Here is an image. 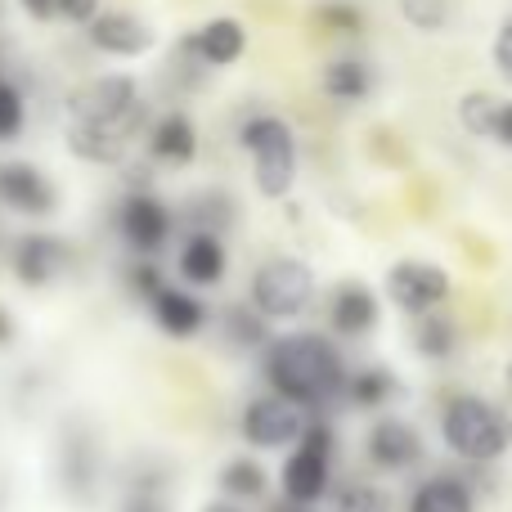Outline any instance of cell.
<instances>
[{"instance_id": "6da1fadb", "label": "cell", "mask_w": 512, "mask_h": 512, "mask_svg": "<svg viewBox=\"0 0 512 512\" xmlns=\"http://www.w3.org/2000/svg\"><path fill=\"white\" fill-rule=\"evenodd\" d=\"M265 382L274 396L301 409H324L346 391V364L337 346L319 333H292L265 351Z\"/></svg>"}, {"instance_id": "7a4b0ae2", "label": "cell", "mask_w": 512, "mask_h": 512, "mask_svg": "<svg viewBox=\"0 0 512 512\" xmlns=\"http://www.w3.org/2000/svg\"><path fill=\"white\" fill-rule=\"evenodd\" d=\"M441 432H445V445H450L459 459L495 463L499 454L512 445V418L499 405L481 400V396H459V400L445 405Z\"/></svg>"}, {"instance_id": "3957f363", "label": "cell", "mask_w": 512, "mask_h": 512, "mask_svg": "<svg viewBox=\"0 0 512 512\" xmlns=\"http://www.w3.org/2000/svg\"><path fill=\"white\" fill-rule=\"evenodd\" d=\"M239 144L252 153V180L261 198H288L297 185V135L283 117L256 113L243 122Z\"/></svg>"}, {"instance_id": "277c9868", "label": "cell", "mask_w": 512, "mask_h": 512, "mask_svg": "<svg viewBox=\"0 0 512 512\" xmlns=\"http://www.w3.org/2000/svg\"><path fill=\"white\" fill-rule=\"evenodd\" d=\"M315 297V274L297 256H274L252 274V306L265 319H297Z\"/></svg>"}, {"instance_id": "5b68a950", "label": "cell", "mask_w": 512, "mask_h": 512, "mask_svg": "<svg viewBox=\"0 0 512 512\" xmlns=\"http://www.w3.org/2000/svg\"><path fill=\"white\" fill-rule=\"evenodd\" d=\"M68 117L72 122H144V99L135 77L126 72H108V77H90L81 81L68 95Z\"/></svg>"}, {"instance_id": "8992f818", "label": "cell", "mask_w": 512, "mask_h": 512, "mask_svg": "<svg viewBox=\"0 0 512 512\" xmlns=\"http://www.w3.org/2000/svg\"><path fill=\"white\" fill-rule=\"evenodd\" d=\"M387 297L396 301L405 315H432V310L450 297V274L427 261H400V265H391V274H387Z\"/></svg>"}, {"instance_id": "52a82bcc", "label": "cell", "mask_w": 512, "mask_h": 512, "mask_svg": "<svg viewBox=\"0 0 512 512\" xmlns=\"http://www.w3.org/2000/svg\"><path fill=\"white\" fill-rule=\"evenodd\" d=\"M301 432H306V418H301V405L283 396H261L243 409V436L256 450H283V445H297Z\"/></svg>"}, {"instance_id": "ba28073f", "label": "cell", "mask_w": 512, "mask_h": 512, "mask_svg": "<svg viewBox=\"0 0 512 512\" xmlns=\"http://www.w3.org/2000/svg\"><path fill=\"white\" fill-rule=\"evenodd\" d=\"M86 41L95 45L99 54H113V59H140V54L153 50V27L144 18L126 14V9H99L86 23Z\"/></svg>"}, {"instance_id": "9c48e42d", "label": "cell", "mask_w": 512, "mask_h": 512, "mask_svg": "<svg viewBox=\"0 0 512 512\" xmlns=\"http://www.w3.org/2000/svg\"><path fill=\"white\" fill-rule=\"evenodd\" d=\"M0 203L18 216H50L59 207V194L32 162H0Z\"/></svg>"}, {"instance_id": "30bf717a", "label": "cell", "mask_w": 512, "mask_h": 512, "mask_svg": "<svg viewBox=\"0 0 512 512\" xmlns=\"http://www.w3.org/2000/svg\"><path fill=\"white\" fill-rule=\"evenodd\" d=\"M117 230H122V239L131 243L135 252H158L162 243L171 239L176 221H171V207L162 203V198L131 194L122 203V212H117Z\"/></svg>"}, {"instance_id": "8fae6325", "label": "cell", "mask_w": 512, "mask_h": 512, "mask_svg": "<svg viewBox=\"0 0 512 512\" xmlns=\"http://www.w3.org/2000/svg\"><path fill=\"white\" fill-rule=\"evenodd\" d=\"M144 122H68V149L77 153L81 162H95V167H113V162L126 158L131 140L140 135Z\"/></svg>"}, {"instance_id": "7c38bea8", "label": "cell", "mask_w": 512, "mask_h": 512, "mask_svg": "<svg viewBox=\"0 0 512 512\" xmlns=\"http://www.w3.org/2000/svg\"><path fill=\"white\" fill-rule=\"evenodd\" d=\"M68 265H72L68 243L54 239V234H23V239L14 243V274H18V283H27V288L54 283Z\"/></svg>"}, {"instance_id": "4fadbf2b", "label": "cell", "mask_w": 512, "mask_h": 512, "mask_svg": "<svg viewBox=\"0 0 512 512\" xmlns=\"http://www.w3.org/2000/svg\"><path fill=\"white\" fill-rule=\"evenodd\" d=\"M189 50L207 63V68H234L248 50V27L239 18H207L194 36H189Z\"/></svg>"}, {"instance_id": "5bb4252c", "label": "cell", "mask_w": 512, "mask_h": 512, "mask_svg": "<svg viewBox=\"0 0 512 512\" xmlns=\"http://www.w3.org/2000/svg\"><path fill=\"white\" fill-rule=\"evenodd\" d=\"M369 459L387 472H405L423 459V436L409 423H400V418H382L369 432Z\"/></svg>"}, {"instance_id": "9a60e30c", "label": "cell", "mask_w": 512, "mask_h": 512, "mask_svg": "<svg viewBox=\"0 0 512 512\" xmlns=\"http://www.w3.org/2000/svg\"><path fill=\"white\" fill-rule=\"evenodd\" d=\"M180 279L194 283V288H212V283L225 279V265H230V256H225V243L221 234L212 230H194L185 239V248H180Z\"/></svg>"}, {"instance_id": "2e32d148", "label": "cell", "mask_w": 512, "mask_h": 512, "mask_svg": "<svg viewBox=\"0 0 512 512\" xmlns=\"http://www.w3.org/2000/svg\"><path fill=\"white\" fill-rule=\"evenodd\" d=\"M328 477H333V472H328V454L297 445V450L288 454V463H283V499L319 504V499L328 495Z\"/></svg>"}, {"instance_id": "e0dca14e", "label": "cell", "mask_w": 512, "mask_h": 512, "mask_svg": "<svg viewBox=\"0 0 512 512\" xmlns=\"http://www.w3.org/2000/svg\"><path fill=\"white\" fill-rule=\"evenodd\" d=\"M153 306V319H158V328L167 337H194V333H203V324H207V306L194 297V292H185V288H162L158 297L149 301Z\"/></svg>"}, {"instance_id": "ac0fdd59", "label": "cell", "mask_w": 512, "mask_h": 512, "mask_svg": "<svg viewBox=\"0 0 512 512\" xmlns=\"http://www.w3.org/2000/svg\"><path fill=\"white\" fill-rule=\"evenodd\" d=\"M149 153L167 167H189L198 158V131L185 113H162L149 131Z\"/></svg>"}, {"instance_id": "d6986e66", "label": "cell", "mask_w": 512, "mask_h": 512, "mask_svg": "<svg viewBox=\"0 0 512 512\" xmlns=\"http://www.w3.org/2000/svg\"><path fill=\"white\" fill-rule=\"evenodd\" d=\"M328 319L342 337H364L373 324H378V297H373L364 283H342L333 292V306H328Z\"/></svg>"}, {"instance_id": "ffe728a7", "label": "cell", "mask_w": 512, "mask_h": 512, "mask_svg": "<svg viewBox=\"0 0 512 512\" xmlns=\"http://www.w3.org/2000/svg\"><path fill=\"white\" fill-rule=\"evenodd\" d=\"M319 90H324L328 99H337V104H360L373 90V68L360 59H333L319 72Z\"/></svg>"}, {"instance_id": "44dd1931", "label": "cell", "mask_w": 512, "mask_h": 512, "mask_svg": "<svg viewBox=\"0 0 512 512\" xmlns=\"http://www.w3.org/2000/svg\"><path fill=\"white\" fill-rule=\"evenodd\" d=\"M409 512H477L472 508V490L454 477H436V481H423L409 499Z\"/></svg>"}, {"instance_id": "7402d4cb", "label": "cell", "mask_w": 512, "mask_h": 512, "mask_svg": "<svg viewBox=\"0 0 512 512\" xmlns=\"http://www.w3.org/2000/svg\"><path fill=\"white\" fill-rule=\"evenodd\" d=\"M396 396V378L387 369H360L355 378H346V400L355 409H382Z\"/></svg>"}, {"instance_id": "603a6c76", "label": "cell", "mask_w": 512, "mask_h": 512, "mask_svg": "<svg viewBox=\"0 0 512 512\" xmlns=\"http://www.w3.org/2000/svg\"><path fill=\"white\" fill-rule=\"evenodd\" d=\"M221 490L230 499H261L265 495V468L256 459H230L221 468Z\"/></svg>"}, {"instance_id": "cb8c5ba5", "label": "cell", "mask_w": 512, "mask_h": 512, "mask_svg": "<svg viewBox=\"0 0 512 512\" xmlns=\"http://www.w3.org/2000/svg\"><path fill=\"white\" fill-rule=\"evenodd\" d=\"M499 99L486 95V90H472V95H463L459 104V122L468 135H495V122H499Z\"/></svg>"}, {"instance_id": "d4e9b609", "label": "cell", "mask_w": 512, "mask_h": 512, "mask_svg": "<svg viewBox=\"0 0 512 512\" xmlns=\"http://www.w3.org/2000/svg\"><path fill=\"white\" fill-rule=\"evenodd\" d=\"M315 23L333 36H360L364 32V9L351 5V0H319Z\"/></svg>"}, {"instance_id": "484cf974", "label": "cell", "mask_w": 512, "mask_h": 512, "mask_svg": "<svg viewBox=\"0 0 512 512\" xmlns=\"http://www.w3.org/2000/svg\"><path fill=\"white\" fill-rule=\"evenodd\" d=\"M423 324H418V333H414V346H418V355H427V360H445V355L454 351V324L445 315H418Z\"/></svg>"}, {"instance_id": "4316f807", "label": "cell", "mask_w": 512, "mask_h": 512, "mask_svg": "<svg viewBox=\"0 0 512 512\" xmlns=\"http://www.w3.org/2000/svg\"><path fill=\"white\" fill-rule=\"evenodd\" d=\"M23 122H27V104H23V90L14 81L0 77V144L18 140L23 135Z\"/></svg>"}, {"instance_id": "83f0119b", "label": "cell", "mask_w": 512, "mask_h": 512, "mask_svg": "<svg viewBox=\"0 0 512 512\" xmlns=\"http://www.w3.org/2000/svg\"><path fill=\"white\" fill-rule=\"evenodd\" d=\"M225 328H230V337L239 346H261L265 337H270V328H265V315L261 310H248V306H234L230 315H225Z\"/></svg>"}, {"instance_id": "f1b7e54d", "label": "cell", "mask_w": 512, "mask_h": 512, "mask_svg": "<svg viewBox=\"0 0 512 512\" xmlns=\"http://www.w3.org/2000/svg\"><path fill=\"white\" fill-rule=\"evenodd\" d=\"M400 14L418 27V32H441L450 23V5L445 0H400Z\"/></svg>"}, {"instance_id": "f546056e", "label": "cell", "mask_w": 512, "mask_h": 512, "mask_svg": "<svg viewBox=\"0 0 512 512\" xmlns=\"http://www.w3.org/2000/svg\"><path fill=\"white\" fill-rule=\"evenodd\" d=\"M337 512H391V504H387V495H382V490L351 486L342 495V504H337Z\"/></svg>"}, {"instance_id": "4dcf8cb0", "label": "cell", "mask_w": 512, "mask_h": 512, "mask_svg": "<svg viewBox=\"0 0 512 512\" xmlns=\"http://www.w3.org/2000/svg\"><path fill=\"white\" fill-rule=\"evenodd\" d=\"M495 68H499V77L512 81V14L499 23V32H495Z\"/></svg>"}, {"instance_id": "1f68e13d", "label": "cell", "mask_w": 512, "mask_h": 512, "mask_svg": "<svg viewBox=\"0 0 512 512\" xmlns=\"http://www.w3.org/2000/svg\"><path fill=\"white\" fill-rule=\"evenodd\" d=\"M131 288H135V292H140V297H144V301H153V297H158V292H162V288H167V283H162L158 265H135V270H131Z\"/></svg>"}, {"instance_id": "d6a6232c", "label": "cell", "mask_w": 512, "mask_h": 512, "mask_svg": "<svg viewBox=\"0 0 512 512\" xmlns=\"http://www.w3.org/2000/svg\"><path fill=\"white\" fill-rule=\"evenodd\" d=\"M63 450H68V454H86V459H95V450H90V445H81V441H63ZM90 481H95V472H90V468L68 472V486L77 490L81 499H86V486H90Z\"/></svg>"}, {"instance_id": "836d02e7", "label": "cell", "mask_w": 512, "mask_h": 512, "mask_svg": "<svg viewBox=\"0 0 512 512\" xmlns=\"http://www.w3.org/2000/svg\"><path fill=\"white\" fill-rule=\"evenodd\" d=\"M333 427L328 423H306V432H301V445H306V450H319V454H328V459H333Z\"/></svg>"}, {"instance_id": "e575fe53", "label": "cell", "mask_w": 512, "mask_h": 512, "mask_svg": "<svg viewBox=\"0 0 512 512\" xmlns=\"http://www.w3.org/2000/svg\"><path fill=\"white\" fill-rule=\"evenodd\" d=\"M122 512H167V504H162L158 486H140V490H131V499H126Z\"/></svg>"}, {"instance_id": "d590c367", "label": "cell", "mask_w": 512, "mask_h": 512, "mask_svg": "<svg viewBox=\"0 0 512 512\" xmlns=\"http://www.w3.org/2000/svg\"><path fill=\"white\" fill-rule=\"evenodd\" d=\"M95 14H99V0H59V18H68L77 27H86Z\"/></svg>"}, {"instance_id": "8d00e7d4", "label": "cell", "mask_w": 512, "mask_h": 512, "mask_svg": "<svg viewBox=\"0 0 512 512\" xmlns=\"http://www.w3.org/2000/svg\"><path fill=\"white\" fill-rule=\"evenodd\" d=\"M23 5L27 18H36V23H50V18H59V0H18Z\"/></svg>"}, {"instance_id": "74e56055", "label": "cell", "mask_w": 512, "mask_h": 512, "mask_svg": "<svg viewBox=\"0 0 512 512\" xmlns=\"http://www.w3.org/2000/svg\"><path fill=\"white\" fill-rule=\"evenodd\" d=\"M495 140L504 144V149H512V99L504 108H499V122H495Z\"/></svg>"}, {"instance_id": "f35d334b", "label": "cell", "mask_w": 512, "mask_h": 512, "mask_svg": "<svg viewBox=\"0 0 512 512\" xmlns=\"http://www.w3.org/2000/svg\"><path fill=\"white\" fill-rule=\"evenodd\" d=\"M14 333H18V328H14V319H9V310L0 306V346H9V342H14Z\"/></svg>"}, {"instance_id": "ab89813d", "label": "cell", "mask_w": 512, "mask_h": 512, "mask_svg": "<svg viewBox=\"0 0 512 512\" xmlns=\"http://www.w3.org/2000/svg\"><path fill=\"white\" fill-rule=\"evenodd\" d=\"M270 512H310V504H297V499H283V504H274Z\"/></svg>"}, {"instance_id": "60d3db41", "label": "cell", "mask_w": 512, "mask_h": 512, "mask_svg": "<svg viewBox=\"0 0 512 512\" xmlns=\"http://www.w3.org/2000/svg\"><path fill=\"white\" fill-rule=\"evenodd\" d=\"M203 512H243V508H234V504H207Z\"/></svg>"}, {"instance_id": "b9f144b4", "label": "cell", "mask_w": 512, "mask_h": 512, "mask_svg": "<svg viewBox=\"0 0 512 512\" xmlns=\"http://www.w3.org/2000/svg\"><path fill=\"white\" fill-rule=\"evenodd\" d=\"M508 382H512V364H508Z\"/></svg>"}]
</instances>
